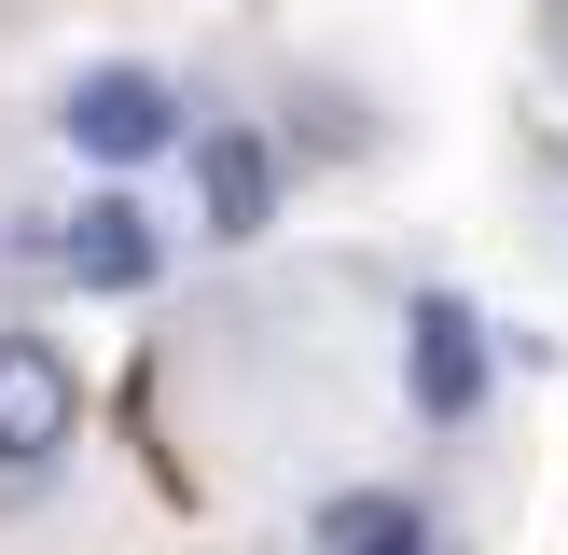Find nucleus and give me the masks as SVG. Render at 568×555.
Returning <instances> with one entry per match:
<instances>
[{
	"mask_svg": "<svg viewBox=\"0 0 568 555\" xmlns=\"http://www.w3.org/2000/svg\"><path fill=\"white\" fill-rule=\"evenodd\" d=\"M555 56H568V14H555Z\"/></svg>",
	"mask_w": 568,
	"mask_h": 555,
	"instance_id": "obj_7",
	"label": "nucleus"
},
{
	"mask_svg": "<svg viewBox=\"0 0 568 555\" xmlns=\"http://www.w3.org/2000/svg\"><path fill=\"white\" fill-rule=\"evenodd\" d=\"M55 139L83 167H153V153H181V98H166V70H83L55 98Z\"/></svg>",
	"mask_w": 568,
	"mask_h": 555,
	"instance_id": "obj_2",
	"label": "nucleus"
},
{
	"mask_svg": "<svg viewBox=\"0 0 568 555\" xmlns=\"http://www.w3.org/2000/svg\"><path fill=\"white\" fill-rule=\"evenodd\" d=\"M153 264H166V236H153L139 194H98V209H70V236H55V278H70V292H153Z\"/></svg>",
	"mask_w": 568,
	"mask_h": 555,
	"instance_id": "obj_5",
	"label": "nucleus"
},
{
	"mask_svg": "<svg viewBox=\"0 0 568 555\" xmlns=\"http://www.w3.org/2000/svg\"><path fill=\"white\" fill-rule=\"evenodd\" d=\"M70 431H83V375H70V347L0 320V500L42 486V472L70 458Z\"/></svg>",
	"mask_w": 568,
	"mask_h": 555,
	"instance_id": "obj_1",
	"label": "nucleus"
},
{
	"mask_svg": "<svg viewBox=\"0 0 568 555\" xmlns=\"http://www.w3.org/2000/svg\"><path fill=\"white\" fill-rule=\"evenodd\" d=\"M403 389H416V416H444V431L486 403V333H471L458 292H416V320H403Z\"/></svg>",
	"mask_w": 568,
	"mask_h": 555,
	"instance_id": "obj_3",
	"label": "nucleus"
},
{
	"mask_svg": "<svg viewBox=\"0 0 568 555\" xmlns=\"http://www.w3.org/2000/svg\"><path fill=\"white\" fill-rule=\"evenodd\" d=\"M305 542H320V555H444V527L416 514L403 486H347V500H320Z\"/></svg>",
	"mask_w": 568,
	"mask_h": 555,
	"instance_id": "obj_6",
	"label": "nucleus"
},
{
	"mask_svg": "<svg viewBox=\"0 0 568 555\" xmlns=\"http://www.w3.org/2000/svg\"><path fill=\"white\" fill-rule=\"evenodd\" d=\"M194 222H209L222 250H250L277 222V153L264 125H194Z\"/></svg>",
	"mask_w": 568,
	"mask_h": 555,
	"instance_id": "obj_4",
	"label": "nucleus"
}]
</instances>
